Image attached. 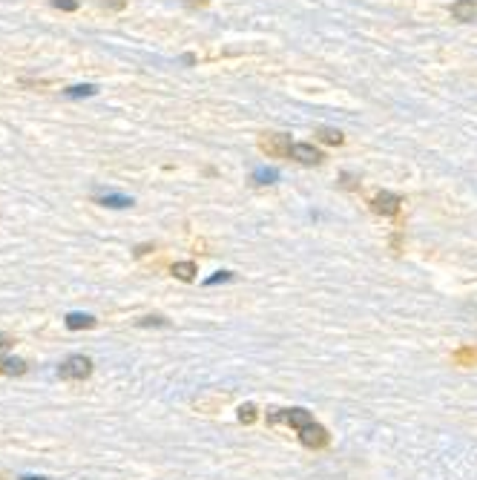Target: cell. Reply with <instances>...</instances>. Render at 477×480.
<instances>
[{"label": "cell", "mask_w": 477, "mask_h": 480, "mask_svg": "<svg viewBox=\"0 0 477 480\" xmlns=\"http://www.w3.org/2000/svg\"><path fill=\"white\" fill-rule=\"evenodd\" d=\"M294 141L288 133H262L259 135V150L271 158H288Z\"/></svg>", "instance_id": "6da1fadb"}, {"label": "cell", "mask_w": 477, "mask_h": 480, "mask_svg": "<svg viewBox=\"0 0 477 480\" xmlns=\"http://www.w3.org/2000/svg\"><path fill=\"white\" fill-rule=\"evenodd\" d=\"M58 374L63 380H86L92 374V359L84 357V354H75V357H69L66 363H61Z\"/></svg>", "instance_id": "7a4b0ae2"}, {"label": "cell", "mask_w": 477, "mask_h": 480, "mask_svg": "<svg viewBox=\"0 0 477 480\" xmlns=\"http://www.w3.org/2000/svg\"><path fill=\"white\" fill-rule=\"evenodd\" d=\"M288 158H294V161L302 164V167H317V164L325 161V153H322L319 147H314V144H308V141H294V147H291V156H288Z\"/></svg>", "instance_id": "3957f363"}, {"label": "cell", "mask_w": 477, "mask_h": 480, "mask_svg": "<svg viewBox=\"0 0 477 480\" xmlns=\"http://www.w3.org/2000/svg\"><path fill=\"white\" fill-rule=\"evenodd\" d=\"M400 204H402V199L397 193H391V190H383V193H377L371 199V210L379 213V216H397Z\"/></svg>", "instance_id": "277c9868"}, {"label": "cell", "mask_w": 477, "mask_h": 480, "mask_svg": "<svg viewBox=\"0 0 477 480\" xmlns=\"http://www.w3.org/2000/svg\"><path fill=\"white\" fill-rule=\"evenodd\" d=\"M299 440H302V446H308V449H322V446L328 443V431H325L319 423H311L308 428L299 431Z\"/></svg>", "instance_id": "5b68a950"}, {"label": "cell", "mask_w": 477, "mask_h": 480, "mask_svg": "<svg viewBox=\"0 0 477 480\" xmlns=\"http://www.w3.org/2000/svg\"><path fill=\"white\" fill-rule=\"evenodd\" d=\"M451 17L460 23H474L477 20V0H455L451 3Z\"/></svg>", "instance_id": "8992f818"}, {"label": "cell", "mask_w": 477, "mask_h": 480, "mask_svg": "<svg viewBox=\"0 0 477 480\" xmlns=\"http://www.w3.org/2000/svg\"><path fill=\"white\" fill-rule=\"evenodd\" d=\"M23 371H26V363L17 357H0V374L6 377H20Z\"/></svg>", "instance_id": "52a82bcc"}, {"label": "cell", "mask_w": 477, "mask_h": 480, "mask_svg": "<svg viewBox=\"0 0 477 480\" xmlns=\"http://www.w3.org/2000/svg\"><path fill=\"white\" fill-rule=\"evenodd\" d=\"M317 138L322 144H333V147H340V144H345V135L340 130H333V127H317Z\"/></svg>", "instance_id": "ba28073f"}, {"label": "cell", "mask_w": 477, "mask_h": 480, "mask_svg": "<svg viewBox=\"0 0 477 480\" xmlns=\"http://www.w3.org/2000/svg\"><path fill=\"white\" fill-rule=\"evenodd\" d=\"M95 320L89 314H78V310H73V314H66V328L69 331H81V328H92Z\"/></svg>", "instance_id": "9c48e42d"}, {"label": "cell", "mask_w": 477, "mask_h": 480, "mask_svg": "<svg viewBox=\"0 0 477 480\" xmlns=\"http://www.w3.org/2000/svg\"><path fill=\"white\" fill-rule=\"evenodd\" d=\"M95 92H98V87H95V84H75V87L63 89L66 98H89V95H95Z\"/></svg>", "instance_id": "30bf717a"}, {"label": "cell", "mask_w": 477, "mask_h": 480, "mask_svg": "<svg viewBox=\"0 0 477 480\" xmlns=\"http://www.w3.org/2000/svg\"><path fill=\"white\" fill-rule=\"evenodd\" d=\"M98 204H104V207H132V199L130 196H121V193H107V196H101L98 199Z\"/></svg>", "instance_id": "8fae6325"}, {"label": "cell", "mask_w": 477, "mask_h": 480, "mask_svg": "<svg viewBox=\"0 0 477 480\" xmlns=\"http://www.w3.org/2000/svg\"><path fill=\"white\" fill-rule=\"evenodd\" d=\"M173 276H179L181 282H190L196 276V262H176L173 265Z\"/></svg>", "instance_id": "7c38bea8"}, {"label": "cell", "mask_w": 477, "mask_h": 480, "mask_svg": "<svg viewBox=\"0 0 477 480\" xmlns=\"http://www.w3.org/2000/svg\"><path fill=\"white\" fill-rule=\"evenodd\" d=\"M276 179H279L276 170H256V173H253V181H256V184H273Z\"/></svg>", "instance_id": "4fadbf2b"}, {"label": "cell", "mask_w": 477, "mask_h": 480, "mask_svg": "<svg viewBox=\"0 0 477 480\" xmlns=\"http://www.w3.org/2000/svg\"><path fill=\"white\" fill-rule=\"evenodd\" d=\"M81 3L78 0H52V9H61V12H75Z\"/></svg>", "instance_id": "5bb4252c"}, {"label": "cell", "mask_w": 477, "mask_h": 480, "mask_svg": "<svg viewBox=\"0 0 477 480\" xmlns=\"http://www.w3.org/2000/svg\"><path fill=\"white\" fill-rule=\"evenodd\" d=\"M238 420H242V423H253V420H256V409H253L250 403H248V405H242V409H238Z\"/></svg>", "instance_id": "9a60e30c"}, {"label": "cell", "mask_w": 477, "mask_h": 480, "mask_svg": "<svg viewBox=\"0 0 477 480\" xmlns=\"http://www.w3.org/2000/svg\"><path fill=\"white\" fill-rule=\"evenodd\" d=\"M227 279H233V273H230V271H219L216 276H210L204 285H219V282H227Z\"/></svg>", "instance_id": "2e32d148"}, {"label": "cell", "mask_w": 477, "mask_h": 480, "mask_svg": "<svg viewBox=\"0 0 477 480\" xmlns=\"http://www.w3.org/2000/svg\"><path fill=\"white\" fill-rule=\"evenodd\" d=\"M104 9H124V0H104Z\"/></svg>", "instance_id": "e0dca14e"}, {"label": "cell", "mask_w": 477, "mask_h": 480, "mask_svg": "<svg viewBox=\"0 0 477 480\" xmlns=\"http://www.w3.org/2000/svg\"><path fill=\"white\" fill-rule=\"evenodd\" d=\"M138 325H167L161 317H144V320H141Z\"/></svg>", "instance_id": "ac0fdd59"}, {"label": "cell", "mask_w": 477, "mask_h": 480, "mask_svg": "<svg viewBox=\"0 0 477 480\" xmlns=\"http://www.w3.org/2000/svg\"><path fill=\"white\" fill-rule=\"evenodd\" d=\"M342 187H348V190H354V187H356V181H354V176H348V173H345V176H342Z\"/></svg>", "instance_id": "d6986e66"}, {"label": "cell", "mask_w": 477, "mask_h": 480, "mask_svg": "<svg viewBox=\"0 0 477 480\" xmlns=\"http://www.w3.org/2000/svg\"><path fill=\"white\" fill-rule=\"evenodd\" d=\"M20 480H46V477H40V474H26V477H20Z\"/></svg>", "instance_id": "ffe728a7"}]
</instances>
